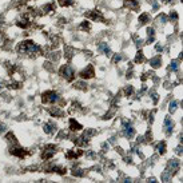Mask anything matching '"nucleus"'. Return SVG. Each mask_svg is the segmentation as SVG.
Returning <instances> with one entry per match:
<instances>
[{"instance_id":"1","label":"nucleus","mask_w":183,"mask_h":183,"mask_svg":"<svg viewBox=\"0 0 183 183\" xmlns=\"http://www.w3.org/2000/svg\"><path fill=\"white\" fill-rule=\"evenodd\" d=\"M16 51L20 55L21 54L23 55H34V54H38L40 51V47L36 43H34L32 40H24L16 46Z\"/></svg>"},{"instance_id":"2","label":"nucleus","mask_w":183,"mask_h":183,"mask_svg":"<svg viewBox=\"0 0 183 183\" xmlns=\"http://www.w3.org/2000/svg\"><path fill=\"white\" fill-rule=\"evenodd\" d=\"M59 75H60L61 78H64L67 81H72L74 78H75V71H74V68L71 67V66L64 64V66L60 67V70H59Z\"/></svg>"},{"instance_id":"3","label":"nucleus","mask_w":183,"mask_h":183,"mask_svg":"<svg viewBox=\"0 0 183 183\" xmlns=\"http://www.w3.org/2000/svg\"><path fill=\"white\" fill-rule=\"evenodd\" d=\"M59 100V94L56 91H46L41 94V102L46 104H54Z\"/></svg>"},{"instance_id":"4","label":"nucleus","mask_w":183,"mask_h":183,"mask_svg":"<svg viewBox=\"0 0 183 183\" xmlns=\"http://www.w3.org/2000/svg\"><path fill=\"white\" fill-rule=\"evenodd\" d=\"M122 132L127 139H132L135 137V128L134 126L131 124L130 122H123V128H122Z\"/></svg>"},{"instance_id":"5","label":"nucleus","mask_w":183,"mask_h":183,"mask_svg":"<svg viewBox=\"0 0 183 183\" xmlns=\"http://www.w3.org/2000/svg\"><path fill=\"white\" fill-rule=\"evenodd\" d=\"M56 152V146L54 144H47L46 147L43 148V152H41V158L44 160H48L54 157V154Z\"/></svg>"},{"instance_id":"6","label":"nucleus","mask_w":183,"mask_h":183,"mask_svg":"<svg viewBox=\"0 0 183 183\" xmlns=\"http://www.w3.org/2000/svg\"><path fill=\"white\" fill-rule=\"evenodd\" d=\"M86 18L91 19V20H94V21H104L103 14L100 11H98V9H94V11L87 12V14H86Z\"/></svg>"},{"instance_id":"7","label":"nucleus","mask_w":183,"mask_h":183,"mask_svg":"<svg viewBox=\"0 0 183 183\" xmlns=\"http://www.w3.org/2000/svg\"><path fill=\"white\" fill-rule=\"evenodd\" d=\"M94 75H95V71H94V67L91 64L87 66L84 70H81L80 74H79V76H80L81 79H91V78H94Z\"/></svg>"},{"instance_id":"8","label":"nucleus","mask_w":183,"mask_h":183,"mask_svg":"<svg viewBox=\"0 0 183 183\" xmlns=\"http://www.w3.org/2000/svg\"><path fill=\"white\" fill-rule=\"evenodd\" d=\"M9 152H11L12 155H15V157L18 158H24L26 155H28V151L27 150H24V148H20V147H14L9 150Z\"/></svg>"},{"instance_id":"9","label":"nucleus","mask_w":183,"mask_h":183,"mask_svg":"<svg viewBox=\"0 0 183 183\" xmlns=\"http://www.w3.org/2000/svg\"><path fill=\"white\" fill-rule=\"evenodd\" d=\"M179 166H180V163L178 159H170L169 163H167V169H169L170 172L172 171V174H174V172H177L179 170Z\"/></svg>"},{"instance_id":"10","label":"nucleus","mask_w":183,"mask_h":183,"mask_svg":"<svg viewBox=\"0 0 183 183\" xmlns=\"http://www.w3.org/2000/svg\"><path fill=\"white\" fill-rule=\"evenodd\" d=\"M124 6L128 9H132V11H137L139 8V0H124Z\"/></svg>"},{"instance_id":"11","label":"nucleus","mask_w":183,"mask_h":183,"mask_svg":"<svg viewBox=\"0 0 183 183\" xmlns=\"http://www.w3.org/2000/svg\"><path fill=\"white\" fill-rule=\"evenodd\" d=\"M16 26L20 27V28H28V27L31 26V21H29L28 16H23L21 19H19V20L16 21Z\"/></svg>"},{"instance_id":"12","label":"nucleus","mask_w":183,"mask_h":183,"mask_svg":"<svg viewBox=\"0 0 183 183\" xmlns=\"http://www.w3.org/2000/svg\"><path fill=\"white\" fill-rule=\"evenodd\" d=\"M47 171H48V172H58V174H60V175H66L67 170H66V167H60V166H52V167L47 169Z\"/></svg>"},{"instance_id":"13","label":"nucleus","mask_w":183,"mask_h":183,"mask_svg":"<svg viewBox=\"0 0 183 183\" xmlns=\"http://www.w3.org/2000/svg\"><path fill=\"white\" fill-rule=\"evenodd\" d=\"M43 130H44V132H46V134L51 135V134H54V132H55V131H56V126L52 122L46 123V124L43 126Z\"/></svg>"},{"instance_id":"14","label":"nucleus","mask_w":183,"mask_h":183,"mask_svg":"<svg viewBox=\"0 0 183 183\" xmlns=\"http://www.w3.org/2000/svg\"><path fill=\"white\" fill-rule=\"evenodd\" d=\"M81 128H83V126H81L79 122H76L74 118H71L70 119V130L71 131H80Z\"/></svg>"},{"instance_id":"15","label":"nucleus","mask_w":183,"mask_h":183,"mask_svg":"<svg viewBox=\"0 0 183 183\" xmlns=\"http://www.w3.org/2000/svg\"><path fill=\"white\" fill-rule=\"evenodd\" d=\"M98 49L100 51L102 54H104V55H107V56H111V49H110V47L107 46V43H100L98 46Z\"/></svg>"},{"instance_id":"16","label":"nucleus","mask_w":183,"mask_h":183,"mask_svg":"<svg viewBox=\"0 0 183 183\" xmlns=\"http://www.w3.org/2000/svg\"><path fill=\"white\" fill-rule=\"evenodd\" d=\"M83 154V151L81 150H70V151L66 154V157H67V159H75V158H79L80 155Z\"/></svg>"},{"instance_id":"17","label":"nucleus","mask_w":183,"mask_h":183,"mask_svg":"<svg viewBox=\"0 0 183 183\" xmlns=\"http://www.w3.org/2000/svg\"><path fill=\"white\" fill-rule=\"evenodd\" d=\"M164 128H166V132L167 134H171L172 132V128H174V123L171 122L170 118H164Z\"/></svg>"},{"instance_id":"18","label":"nucleus","mask_w":183,"mask_h":183,"mask_svg":"<svg viewBox=\"0 0 183 183\" xmlns=\"http://www.w3.org/2000/svg\"><path fill=\"white\" fill-rule=\"evenodd\" d=\"M160 64H162V59H160V56H155V58L150 59V66H151L152 68H159Z\"/></svg>"},{"instance_id":"19","label":"nucleus","mask_w":183,"mask_h":183,"mask_svg":"<svg viewBox=\"0 0 183 183\" xmlns=\"http://www.w3.org/2000/svg\"><path fill=\"white\" fill-rule=\"evenodd\" d=\"M147 35H148V39H147V43H152L155 40V29L152 27H148L147 28Z\"/></svg>"},{"instance_id":"20","label":"nucleus","mask_w":183,"mask_h":183,"mask_svg":"<svg viewBox=\"0 0 183 183\" xmlns=\"http://www.w3.org/2000/svg\"><path fill=\"white\" fill-rule=\"evenodd\" d=\"M157 151L159 152L160 155L164 154V152H166V142H163V140H162V142L158 143V144H157Z\"/></svg>"},{"instance_id":"21","label":"nucleus","mask_w":183,"mask_h":183,"mask_svg":"<svg viewBox=\"0 0 183 183\" xmlns=\"http://www.w3.org/2000/svg\"><path fill=\"white\" fill-rule=\"evenodd\" d=\"M84 174H86L84 170L79 169V167H74V169H72V175H74V177H79V178H80V177H84Z\"/></svg>"},{"instance_id":"22","label":"nucleus","mask_w":183,"mask_h":183,"mask_svg":"<svg viewBox=\"0 0 183 183\" xmlns=\"http://www.w3.org/2000/svg\"><path fill=\"white\" fill-rule=\"evenodd\" d=\"M147 21H150V15L148 14H142L139 16V24L142 26V24H146Z\"/></svg>"},{"instance_id":"23","label":"nucleus","mask_w":183,"mask_h":183,"mask_svg":"<svg viewBox=\"0 0 183 183\" xmlns=\"http://www.w3.org/2000/svg\"><path fill=\"white\" fill-rule=\"evenodd\" d=\"M171 177H172V174L169 171V170H167V171H164L162 175H160V178H162L163 182H170V180H171Z\"/></svg>"},{"instance_id":"24","label":"nucleus","mask_w":183,"mask_h":183,"mask_svg":"<svg viewBox=\"0 0 183 183\" xmlns=\"http://www.w3.org/2000/svg\"><path fill=\"white\" fill-rule=\"evenodd\" d=\"M178 104H179V102L178 100H172V102H170V104H169V111L170 112H175L177 111V108H178Z\"/></svg>"},{"instance_id":"25","label":"nucleus","mask_w":183,"mask_h":183,"mask_svg":"<svg viewBox=\"0 0 183 183\" xmlns=\"http://www.w3.org/2000/svg\"><path fill=\"white\" fill-rule=\"evenodd\" d=\"M49 114H51V115H54V116H63V111L59 110L58 107L51 108V110H49Z\"/></svg>"},{"instance_id":"26","label":"nucleus","mask_w":183,"mask_h":183,"mask_svg":"<svg viewBox=\"0 0 183 183\" xmlns=\"http://www.w3.org/2000/svg\"><path fill=\"white\" fill-rule=\"evenodd\" d=\"M144 61V54L142 51H138L137 56H135V63H143Z\"/></svg>"},{"instance_id":"27","label":"nucleus","mask_w":183,"mask_h":183,"mask_svg":"<svg viewBox=\"0 0 183 183\" xmlns=\"http://www.w3.org/2000/svg\"><path fill=\"white\" fill-rule=\"evenodd\" d=\"M58 1L61 7H70L75 3V0H58Z\"/></svg>"},{"instance_id":"28","label":"nucleus","mask_w":183,"mask_h":183,"mask_svg":"<svg viewBox=\"0 0 183 183\" xmlns=\"http://www.w3.org/2000/svg\"><path fill=\"white\" fill-rule=\"evenodd\" d=\"M178 68H179V64H178V61L177 60H172L171 63H170V66H169V71L175 72V71H178Z\"/></svg>"},{"instance_id":"29","label":"nucleus","mask_w":183,"mask_h":183,"mask_svg":"<svg viewBox=\"0 0 183 183\" xmlns=\"http://www.w3.org/2000/svg\"><path fill=\"white\" fill-rule=\"evenodd\" d=\"M55 9V3H48V4H46V6L43 7V11L46 12H51V11H54Z\"/></svg>"},{"instance_id":"30","label":"nucleus","mask_w":183,"mask_h":183,"mask_svg":"<svg viewBox=\"0 0 183 183\" xmlns=\"http://www.w3.org/2000/svg\"><path fill=\"white\" fill-rule=\"evenodd\" d=\"M94 134H95V130H87V131H84V134H83V138H84L86 140H88Z\"/></svg>"},{"instance_id":"31","label":"nucleus","mask_w":183,"mask_h":183,"mask_svg":"<svg viewBox=\"0 0 183 183\" xmlns=\"http://www.w3.org/2000/svg\"><path fill=\"white\" fill-rule=\"evenodd\" d=\"M80 29H83V31H90V28H91V24H90V21H83V23L80 24V27H79Z\"/></svg>"},{"instance_id":"32","label":"nucleus","mask_w":183,"mask_h":183,"mask_svg":"<svg viewBox=\"0 0 183 183\" xmlns=\"http://www.w3.org/2000/svg\"><path fill=\"white\" fill-rule=\"evenodd\" d=\"M6 139L8 140V142H12V143H15V144H16V139H15V135L12 134V132H8V134H7Z\"/></svg>"},{"instance_id":"33","label":"nucleus","mask_w":183,"mask_h":183,"mask_svg":"<svg viewBox=\"0 0 183 183\" xmlns=\"http://www.w3.org/2000/svg\"><path fill=\"white\" fill-rule=\"evenodd\" d=\"M132 92H134V87H132V86H128V87H126V90H124L126 96H130Z\"/></svg>"},{"instance_id":"34","label":"nucleus","mask_w":183,"mask_h":183,"mask_svg":"<svg viewBox=\"0 0 183 183\" xmlns=\"http://www.w3.org/2000/svg\"><path fill=\"white\" fill-rule=\"evenodd\" d=\"M134 40H135V44H137V46L138 47H142V44H143V40H142V39H138L137 38V36H134Z\"/></svg>"},{"instance_id":"35","label":"nucleus","mask_w":183,"mask_h":183,"mask_svg":"<svg viewBox=\"0 0 183 183\" xmlns=\"http://www.w3.org/2000/svg\"><path fill=\"white\" fill-rule=\"evenodd\" d=\"M122 59H123L122 55H115V56H114V60H112V61H114V63H119Z\"/></svg>"},{"instance_id":"36","label":"nucleus","mask_w":183,"mask_h":183,"mask_svg":"<svg viewBox=\"0 0 183 183\" xmlns=\"http://www.w3.org/2000/svg\"><path fill=\"white\" fill-rule=\"evenodd\" d=\"M170 19H172L174 21H177V20H178V15H177V12L172 11L171 14H170Z\"/></svg>"},{"instance_id":"37","label":"nucleus","mask_w":183,"mask_h":183,"mask_svg":"<svg viewBox=\"0 0 183 183\" xmlns=\"http://www.w3.org/2000/svg\"><path fill=\"white\" fill-rule=\"evenodd\" d=\"M87 86V84H86ZM76 88H80V90H86L87 87H84V83H76V86H75Z\"/></svg>"},{"instance_id":"38","label":"nucleus","mask_w":183,"mask_h":183,"mask_svg":"<svg viewBox=\"0 0 183 183\" xmlns=\"http://www.w3.org/2000/svg\"><path fill=\"white\" fill-rule=\"evenodd\" d=\"M155 49H157L158 52H162V51H163V46H162V44H157V46H155Z\"/></svg>"},{"instance_id":"39","label":"nucleus","mask_w":183,"mask_h":183,"mask_svg":"<svg viewBox=\"0 0 183 183\" xmlns=\"http://www.w3.org/2000/svg\"><path fill=\"white\" fill-rule=\"evenodd\" d=\"M158 20H160L162 23H166V16L164 15H159V16H158Z\"/></svg>"},{"instance_id":"40","label":"nucleus","mask_w":183,"mask_h":183,"mask_svg":"<svg viewBox=\"0 0 183 183\" xmlns=\"http://www.w3.org/2000/svg\"><path fill=\"white\" fill-rule=\"evenodd\" d=\"M175 152H177L178 155H180V154H182V146H178V147H177V150H175Z\"/></svg>"},{"instance_id":"41","label":"nucleus","mask_w":183,"mask_h":183,"mask_svg":"<svg viewBox=\"0 0 183 183\" xmlns=\"http://www.w3.org/2000/svg\"><path fill=\"white\" fill-rule=\"evenodd\" d=\"M151 95H152V99H154V102L157 103V102H158V95L154 92V91H152V92H151Z\"/></svg>"},{"instance_id":"42","label":"nucleus","mask_w":183,"mask_h":183,"mask_svg":"<svg viewBox=\"0 0 183 183\" xmlns=\"http://www.w3.org/2000/svg\"><path fill=\"white\" fill-rule=\"evenodd\" d=\"M4 130H6V126H4V124H0V132H4Z\"/></svg>"},{"instance_id":"43","label":"nucleus","mask_w":183,"mask_h":183,"mask_svg":"<svg viewBox=\"0 0 183 183\" xmlns=\"http://www.w3.org/2000/svg\"><path fill=\"white\" fill-rule=\"evenodd\" d=\"M148 182H152V183H154V182H157V179H155V178H150V179H148Z\"/></svg>"},{"instance_id":"44","label":"nucleus","mask_w":183,"mask_h":183,"mask_svg":"<svg viewBox=\"0 0 183 183\" xmlns=\"http://www.w3.org/2000/svg\"><path fill=\"white\" fill-rule=\"evenodd\" d=\"M1 87H3V86H1V81H0V90H1Z\"/></svg>"},{"instance_id":"45","label":"nucleus","mask_w":183,"mask_h":183,"mask_svg":"<svg viewBox=\"0 0 183 183\" xmlns=\"http://www.w3.org/2000/svg\"><path fill=\"white\" fill-rule=\"evenodd\" d=\"M166 3H170V0H166Z\"/></svg>"}]
</instances>
